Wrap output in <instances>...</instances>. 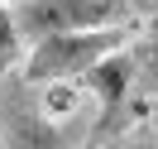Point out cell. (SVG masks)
Instances as JSON below:
<instances>
[{"label": "cell", "instance_id": "6da1fadb", "mask_svg": "<svg viewBox=\"0 0 158 149\" xmlns=\"http://www.w3.org/2000/svg\"><path fill=\"white\" fill-rule=\"evenodd\" d=\"M134 39V20L129 24H106V29H72V34H48V39L29 43L19 58V77L34 87L48 82H77L91 63H101L106 53L125 48Z\"/></svg>", "mask_w": 158, "mask_h": 149}, {"label": "cell", "instance_id": "7a4b0ae2", "mask_svg": "<svg viewBox=\"0 0 158 149\" xmlns=\"http://www.w3.org/2000/svg\"><path fill=\"white\" fill-rule=\"evenodd\" d=\"M77 116L48 106L34 82L15 77L0 91V149H77Z\"/></svg>", "mask_w": 158, "mask_h": 149}, {"label": "cell", "instance_id": "3957f363", "mask_svg": "<svg viewBox=\"0 0 158 149\" xmlns=\"http://www.w3.org/2000/svg\"><path fill=\"white\" fill-rule=\"evenodd\" d=\"M77 82L86 87V96L96 101V116H91V125H86L91 135L81 139V149L110 144L129 120L144 116V91L134 87V58H129V43L115 48V53H106L101 63H91Z\"/></svg>", "mask_w": 158, "mask_h": 149}, {"label": "cell", "instance_id": "277c9868", "mask_svg": "<svg viewBox=\"0 0 158 149\" xmlns=\"http://www.w3.org/2000/svg\"><path fill=\"white\" fill-rule=\"evenodd\" d=\"M15 29L24 48L48 34H72V29H106V24H129L134 10L129 0H10Z\"/></svg>", "mask_w": 158, "mask_h": 149}, {"label": "cell", "instance_id": "5b68a950", "mask_svg": "<svg viewBox=\"0 0 158 149\" xmlns=\"http://www.w3.org/2000/svg\"><path fill=\"white\" fill-rule=\"evenodd\" d=\"M129 58H134V87L139 91H158V15L139 34V43H129Z\"/></svg>", "mask_w": 158, "mask_h": 149}, {"label": "cell", "instance_id": "8992f818", "mask_svg": "<svg viewBox=\"0 0 158 149\" xmlns=\"http://www.w3.org/2000/svg\"><path fill=\"white\" fill-rule=\"evenodd\" d=\"M19 58H24V39L15 29V10L10 0H0V77H10L19 68Z\"/></svg>", "mask_w": 158, "mask_h": 149}, {"label": "cell", "instance_id": "52a82bcc", "mask_svg": "<svg viewBox=\"0 0 158 149\" xmlns=\"http://www.w3.org/2000/svg\"><path fill=\"white\" fill-rule=\"evenodd\" d=\"M106 149V144H101ZM110 149H158V135H134V139H115Z\"/></svg>", "mask_w": 158, "mask_h": 149}, {"label": "cell", "instance_id": "ba28073f", "mask_svg": "<svg viewBox=\"0 0 158 149\" xmlns=\"http://www.w3.org/2000/svg\"><path fill=\"white\" fill-rule=\"evenodd\" d=\"M129 10H134V15H148V20H153V15H158V0H129Z\"/></svg>", "mask_w": 158, "mask_h": 149}]
</instances>
